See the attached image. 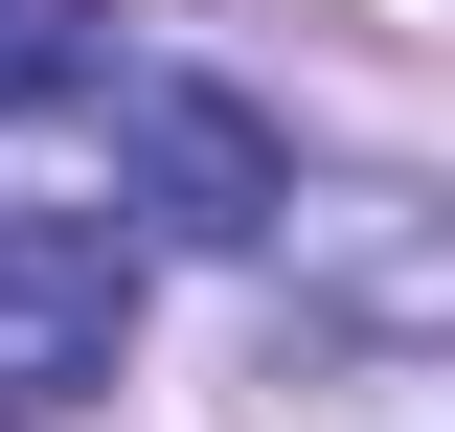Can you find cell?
Here are the masks:
<instances>
[{"label": "cell", "mask_w": 455, "mask_h": 432, "mask_svg": "<svg viewBox=\"0 0 455 432\" xmlns=\"http://www.w3.org/2000/svg\"><path fill=\"white\" fill-rule=\"evenodd\" d=\"M114 341H137V228H92V205H0V432L92 410Z\"/></svg>", "instance_id": "cell-1"}, {"label": "cell", "mask_w": 455, "mask_h": 432, "mask_svg": "<svg viewBox=\"0 0 455 432\" xmlns=\"http://www.w3.org/2000/svg\"><path fill=\"white\" fill-rule=\"evenodd\" d=\"M114 205H137V251H274V205H296V160H274V114L251 92H137L114 114Z\"/></svg>", "instance_id": "cell-2"}, {"label": "cell", "mask_w": 455, "mask_h": 432, "mask_svg": "<svg viewBox=\"0 0 455 432\" xmlns=\"http://www.w3.org/2000/svg\"><path fill=\"white\" fill-rule=\"evenodd\" d=\"M92 0H0V114H68V92H92Z\"/></svg>", "instance_id": "cell-3"}]
</instances>
